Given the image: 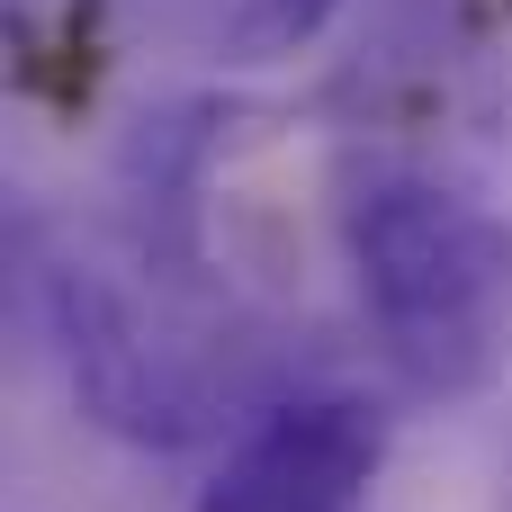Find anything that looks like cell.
Masks as SVG:
<instances>
[{"mask_svg": "<svg viewBox=\"0 0 512 512\" xmlns=\"http://www.w3.org/2000/svg\"><path fill=\"white\" fill-rule=\"evenodd\" d=\"M342 261L360 324L405 396L468 405L512 378V216L423 162L342 180Z\"/></svg>", "mask_w": 512, "mask_h": 512, "instance_id": "6da1fadb", "label": "cell"}, {"mask_svg": "<svg viewBox=\"0 0 512 512\" xmlns=\"http://www.w3.org/2000/svg\"><path fill=\"white\" fill-rule=\"evenodd\" d=\"M27 279H36V324H45L54 369L81 423H99L108 441L189 450L234 414V342H216L180 306L189 270L153 252L99 261L81 243H45Z\"/></svg>", "mask_w": 512, "mask_h": 512, "instance_id": "7a4b0ae2", "label": "cell"}, {"mask_svg": "<svg viewBox=\"0 0 512 512\" xmlns=\"http://www.w3.org/2000/svg\"><path fill=\"white\" fill-rule=\"evenodd\" d=\"M378 477H387V414L351 387H306L234 432L189 512H369Z\"/></svg>", "mask_w": 512, "mask_h": 512, "instance_id": "3957f363", "label": "cell"}, {"mask_svg": "<svg viewBox=\"0 0 512 512\" xmlns=\"http://www.w3.org/2000/svg\"><path fill=\"white\" fill-rule=\"evenodd\" d=\"M333 18H342V0H225L216 45H225V63H297Z\"/></svg>", "mask_w": 512, "mask_h": 512, "instance_id": "277c9868", "label": "cell"}]
</instances>
